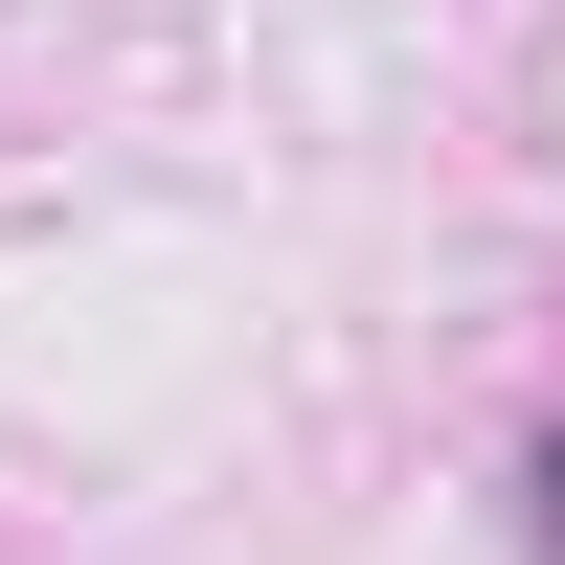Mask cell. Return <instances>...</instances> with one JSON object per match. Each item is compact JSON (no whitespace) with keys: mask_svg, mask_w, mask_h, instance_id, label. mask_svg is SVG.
I'll use <instances>...</instances> for the list:
<instances>
[{"mask_svg":"<svg viewBox=\"0 0 565 565\" xmlns=\"http://www.w3.org/2000/svg\"><path fill=\"white\" fill-rule=\"evenodd\" d=\"M521 521H543V565H565V430H543V498H521Z\"/></svg>","mask_w":565,"mask_h":565,"instance_id":"6da1fadb","label":"cell"}]
</instances>
